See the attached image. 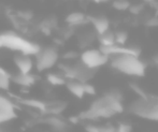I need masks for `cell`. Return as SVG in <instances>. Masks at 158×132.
<instances>
[{
    "label": "cell",
    "mask_w": 158,
    "mask_h": 132,
    "mask_svg": "<svg viewBox=\"0 0 158 132\" xmlns=\"http://www.w3.org/2000/svg\"><path fill=\"white\" fill-rule=\"evenodd\" d=\"M64 59L66 60H72V59H75L77 57H79V54L77 52H74V51H69V52H67L66 54H64Z\"/></svg>",
    "instance_id": "obj_23"
},
{
    "label": "cell",
    "mask_w": 158,
    "mask_h": 132,
    "mask_svg": "<svg viewBox=\"0 0 158 132\" xmlns=\"http://www.w3.org/2000/svg\"><path fill=\"white\" fill-rule=\"evenodd\" d=\"M86 16L84 13L82 12H72L70 14L67 15L66 17V23L70 26H79L83 24L86 21Z\"/></svg>",
    "instance_id": "obj_12"
},
{
    "label": "cell",
    "mask_w": 158,
    "mask_h": 132,
    "mask_svg": "<svg viewBox=\"0 0 158 132\" xmlns=\"http://www.w3.org/2000/svg\"><path fill=\"white\" fill-rule=\"evenodd\" d=\"M115 35V43L124 45L126 43L127 39H128V33L126 31H117Z\"/></svg>",
    "instance_id": "obj_20"
},
{
    "label": "cell",
    "mask_w": 158,
    "mask_h": 132,
    "mask_svg": "<svg viewBox=\"0 0 158 132\" xmlns=\"http://www.w3.org/2000/svg\"><path fill=\"white\" fill-rule=\"evenodd\" d=\"M83 85H84V93H85V95H89V96L96 95V89L93 85L88 84V83H85Z\"/></svg>",
    "instance_id": "obj_22"
},
{
    "label": "cell",
    "mask_w": 158,
    "mask_h": 132,
    "mask_svg": "<svg viewBox=\"0 0 158 132\" xmlns=\"http://www.w3.org/2000/svg\"><path fill=\"white\" fill-rule=\"evenodd\" d=\"M19 15L22 17V19H27V21L31 19V17H32V13L30 12V11H21V12L19 13Z\"/></svg>",
    "instance_id": "obj_26"
},
{
    "label": "cell",
    "mask_w": 158,
    "mask_h": 132,
    "mask_svg": "<svg viewBox=\"0 0 158 132\" xmlns=\"http://www.w3.org/2000/svg\"><path fill=\"white\" fill-rule=\"evenodd\" d=\"M11 80L22 87H30L35 83V76L31 73H29V74H21V73H19V74L11 77Z\"/></svg>",
    "instance_id": "obj_10"
},
{
    "label": "cell",
    "mask_w": 158,
    "mask_h": 132,
    "mask_svg": "<svg viewBox=\"0 0 158 132\" xmlns=\"http://www.w3.org/2000/svg\"><path fill=\"white\" fill-rule=\"evenodd\" d=\"M95 2H97V3H101V2H106L109 1V0H94Z\"/></svg>",
    "instance_id": "obj_29"
},
{
    "label": "cell",
    "mask_w": 158,
    "mask_h": 132,
    "mask_svg": "<svg viewBox=\"0 0 158 132\" xmlns=\"http://www.w3.org/2000/svg\"><path fill=\"white\" fill-rule=\"evenodd\" d=\"M17 117L14 103L3 95H0V125L13 120Z\"/></svg>",
    "instance_id": "obj_6"
},
{
    "label": "cell",
    "mask_w": 158,
    "mask_h": 132,
    "mask_svg": "<svg viewBox=\"0 0 158 132\" xmlns=\"http://www.w3.org/2000/svg\"><path fill=\"white\" fill-rule=\"evenodd\" d=\"M66 86L68 88V90L72 93L74 97L79 98V99H82V98L85 96V93H84V85L82 83L77 82V80H70L68 82H66Z\"/></svg>",
    "instance_id": "obj_11"
},
{
    "label": "cell",
    "mask_w": 158,
    "mask_h": 132,
    "mask_svg": "<svg viewBox=\"0 0 158 132\" xmlns=\"http://www.w3.org/2000/svg\"><path fill=\"white\" fill-rule=\"evenodd\" d=\"M0 132H6L3 130V129H2V127H1V125H0Z\"/></svg>",
    "instance_id": "obj_30"
},
{
    "label": "cell",
    "mask_w": 158,
    "mask_h": 132,
    "mask_svg": "<svg viewBox=\"0 0 158 132\" xmlns=\"http://www.w3.org/2000/svg\"><path fill=\"white\" fill-rule=\"evenodd\" d=\"M59 53L55 46L41 47L40 52L35 55V68L39 72L50 70L57 64Z\"/></svg>",
    "instance_id": "obj_4"
},
{
    "label": "cell",
    "mask_w": 158,
    "mask_h": 132,
    "mask_svg": "<svg viewBox=\"0 0 158 132\" xmlns=\"http://www.w3.org/2000/svg\"><path fill=\"white\" fill-rule=\"evenodd\" d=\"M148 27H157L158 26V17H153L146 23Z\"/></svg>",
    "instance_id": "obj_28"
},
{
    "label": "cell",
    "mask_w": 158,
    "mask_h": 132,
    "mask_svg": "<svg viewBox=\"0 0 158 132\" xmlns=\"http://www.w3.org/2000/svg\"><path fill=\"white\" fill-rule=\"evenodd\" d=\"M66 106L67 104L64 102H51V103L45 104V112L52 116H57L58 114L63 113Z\"/></svg>",
    "instance_id": "obj_13"
},
{
    "label": "cell",
    "mask_w": 158,
    "mask_h": 132,
    "mask_svg": "<svg viewBox=\"0 0 158 132\" xmlns=\"http://www.w3.org/2000/svg\"><path fill=\"white\" fill-rule=\"evenodd\" d=\"M11 74L3 69L2 67H0V90L6 91L10 89V85H11Z\"/></svg>",
    "instance_id": "obj_14"
},
{
    "label": "cell",
    "mask_w": 158,
    "mask_h": 132,
    "mask_svg": "<svg viewBox=\"0 0 158 132\" xmlns=\"http://www.w3.org/2000/svg\"><path fill=\"white\" fill-rule=\"evenodd\" d=\"M48 125H51V126L56 129V130H64L67 127L66 122H64L63 119L58 118L57 116H51L48 119Z\"/></svg>",
    "instance_id": "obj_18"
},
{
    "label": "cell",
    "mask_w": 158,
    "mask_h": 132,
    "mask_svg": "<svg viewBox=\"0 0 158 132\" xmlns=\"http://www.w3.org/2000/svg\"><path fill=\"white\" fill-rule=\"evenodd\" d=\"M86 131L87 132H102V128L93 126V125H89V126L86 127Z\"/></svg>",
    "instance_id": "obj_27"
},
{
    "label": "cell",
    "mask_w": 158,
    "mask_h": 132,
    "mask_svg": "<svg viewBox=\"0 0 158 132\" xmlns=\"http://www.w3.org/2000/svg\"><path fill=\"white\" fill-rule=\"evenodd\" d=\"M25 105L31 107V109H35L40 112H45V104L44 102L40 101V100H35V99H25V100H22Z\"/></svg>",
    "instance_id": "obj_17"
},
{
    "label": "cell",
    "mask_w": 158,
    "mask_h": 132,
    "mask_svg": "<svg viewBox=\"0 0 158 132\" xmlns=\"http://www.w3.org/2000/svg\"><path fill=\"white\" fill-rule=\"evenodd\" d=\"M99 41L101 46H111L114 45L115 43V35L111 30H108L106 32L102 33L99 35Z\"/></svg>",
    "instance_id": "obj_15"
},
{
    "label": "cell",
    "mask_w": 158,
    "mask_h": 132,
    "mask_svg": "<svg viewBox=\"0 0 158 132\" xmlns=\"http://www.w3.org/2000/svg\"><path fill=\"white\" fill-rule=\"evenodd\" d=\"M111 67L126 75L138 77H143L146 70L145 64L132 55H115L111 60Z\"/></svg>",
    "instance_id": "obj_2"
},
{
    "label": "cell",
    "mask_w": 158,
    "mask_h": 132,
    "mask_svg": "<svg viewBox=\"0 0 158 132\" xmlns=\"http://www.w3.org/2000/svg\"><path fill=\"white\" fill-rule=\"evenodd\" d=\"M80 58H81L82 64L92 70H96L97 68L103 66L109 61L108 56L102 54L99 50H96V48L84 51L81 54Z\"/></svg>",
    "instance_id": "obj_5"
},
{
    "label": "cell",
    "mask_w": 158,
    "mask_h": 132,
    "mask_svg": "<svg viewBox=\"0 0 158 132\" xmlns=\"http://www.w3.org/2000/svg\"><path fill=\"white\" fill-rule=\"evenodd\" d=\"M129 111L141 118L158 122V99L151 96L146 99L139 98L129 105Z\"/></svg>",
    "instance_id": "obj_3"
},
{
    "label": "cell",
    "mask_w": 158,
    "mask_h": 132,
    "mask_svg": "<svg viewBox=\"0 0 158 132\" xmlns=\"http://www.w3.org/2000/svg\"><path fill=\"white\" fill-rule=\"evenodd\" d=\"M142 9H143V6H142V4H135V6H129V10H130V12L133 13V14L140 13L142 11Z\"/></svg>",
    "instance_id": "obj_25"
},
{
    "label": "cell",
    "mask_w": 158,
    "mask_h": 132,
    "mask_svg": "<svg viewBox=\"0 0 158 132\" xmlns=\"http://www.w3.org/2000/svg\"><path fill=\"white\" fill-rule=\"evenodd\" d=\"M113 8L116 9V10H119V11H124V10H127L129 9L130 6V3H129L128 0H114L113 1Z\"/></svg>",
    "instance_id": "obj_19"
},
{
    "label": "cell",
    "mask_w": 158,
    "mask_h": 132,
    "mask_svg": "<svg viewBox=\"0 0 158 132\" xmlns=\"http://www.w3.org/2000/svg\"><path fill=\"white\" fill-rule=\"evenodd\" d=\"M1 47L27 56H35L41 50L39 44L25 39L14 31H4L0 33V48Z\"/></svg>",
    "instance_id": "obj_1"
},
{
    "label": "cell",
    "mask_w": 158,
    "mask_h": 132,
    "mask_svg": "<svg viewBox=\"0 0 158 132\" xmlns=\"http://www.w3.org/2000/svg\"><path fill=\"white\" fill-rule=\"evenodd\" d=\"M14 64L21 74H29L31 73L35 62H33L31 56L17 54L14 56Z\"/></svg>",
    "instance_id": "obj_8"
},
{
    "label": "cell",
    "mask_w": 158,
    "mask_h": 132,
    "mask_svg": "<svg viewBox=\"0 0 158 132\" xmlns=\"http://www.w3.org/2000/svg\"><path fill=\"white\" fill-rule=\"evenodd\" d=\"M108 97H110L111 99L115 100V101H121L123 100V95H122V93L118 90V89H111L110 91H108V93H106Z\"/></svg>",
    "instance_id": "obj_21"
},
{
    "label": "cell",
    "mask_w": 158,
    "mask_h": 132,
    "mask_svg": "<svg viewBox=\"0 0 158 132\" xmlns=\"http://www.w3.org/2000/svg\"><path fill=\"white\" fill-rule=\"evenodd\" d=\"M46 80L53 86H63V85H66L67 82L64 75L57 74V73H48L46 75Z\"/></svg>",
    "instance_id": "obj_16"
},
{
    "label": "cell",
    "mask_w": 158,
    "mask_h": 132,
    "mask_svg": "<svg viewBox=\"0 0 158 132\" xmlns=\"http://www.w3.org/2000/svg\"><path fill=\"white\" fill-rule=\"evenodd\" d=\"M131 126L128 124H121L118 128L116 129V132H131Z\"/></svg>",
    "instance_id": "obj_24"
},
{
    "label": "cell",
    "mask_w": 158,
    "mask_h": 132,
    "mask_svg": "<svg viewBox=\"0 0 158 132\" xmlns=\"http://www.w3.org/2000/svg\"><path fill=\"white\" fill-rule=\"evenodd\" d=\"M90 23L94 26L96 32L98 35H102V33L106 32L108 30H110V22L106 17L104 16H90V17H86Z\"/></svg>",
    "instance_id": "obj_9"
},
{
    "label": "cell",
    "mask_w": 158,
    "mask_h": 132,
    "mask_svg": "<svg viewBox=\"0 0 158 132\" xmlns=\"http://www.w3.org/2000/svg\"><path fill=\"white\" fill-rule=\"evenodd\" d=\"M99 51L102 54L106 55L108 57L112 55H132L135 57H139L140 51L135 47H124V46H119L117 44L111 46H101L100 45Z\"/></svg>",
    "instance_id": "obj_7"
}]
</instances>
